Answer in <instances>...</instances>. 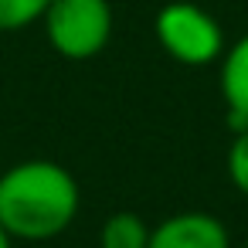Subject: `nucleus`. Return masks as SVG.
Returning <instances> with one entry per match:
<instances>
[{
    "label": "nucleus",
    "mask_w": 248,
    "mask_h": 248,
    "mask_svg": "<svg viewBox=\"0 0 248 248\" xmlns=\"http://www.w3.org/2000/svg\"><path fill=\"white\" fill-rule=\"evenodd\" d=\"M150 231L136 211H112L99 228V248H150Z\"/></svg>",
    "instance_id": "nucleus-6"
},
{
    "label": "nucleus",
    "mask_w": 248,
    "mask_h": 248,
    "mask_svg": "<svg viewBox=\"0 0 248 248\" xmlns=\"http://www.w3.org/2000/svg\"><path fill=\"white\" fill-rule=\"evenodd\" d=\"M217 65H221L217 82H221V99L228 106V126L241 133L248 126V34L231 41Z\"/></svg>",
    "instance_id": "nucleus-5"
},
{
    "label": "nucleus",
    "mask_w": 248,
    "mask_h": 248,
    "mask_svg": "<svg viewBox=\"0 0 248 248\" xmlns=\"http://www.w3.org/2000/svg\"><path fill=\"white\" fill-rule=\"evenodd\" d=\"M51 0H0V31L14 34L31 24H41Z\"/></svg>",
    "instance_id": "nucleus-7"
},
{
    "label": "nucleus",
    "mask_w": 248,
    "mask_h": 248,
    "mask_svg": "<svg viewBox=\"0 0 248 248\" xmlns=\"http://www.w3.org/2000/svg\"><path fill=\"white\" fill-rule=\"evenodd\" d=\"M0 248H14V238H11V231L0 224Z\"/></svg>",
    "instance_id": "nucleus-9"
},
{
    "label": "nucleus",
    "mask_w": 248,
    "mask_h": 248,
    "mask_svg": "<svg viewBox=\"0 0 248 248\" xmlns=\"http://www.w3.org/2000/svg\"><path fill=\"white\" fill-rule=\"evenodd\" d=\"M153 38L177 65H187V68L217 65L228 51L221 21L194 0L163 4L153 17Z\"/></svg>",
    "instance_id": "nucleus-2"
},
{
    "label": "nucleus",
    "mask_w": 248,
    "mask_h": 248,
    "mask_svg": "<svg viewBox=\"0 0 248 248\" xmlns=\"http://www.w3.org/2000/svg\"><path fill=\"white\" fill-rule=\"evenodd\" d=\"M228 180L234 184V190L241 197H248V126L241 133H234V140L228 146Z\"/></svg>",
    "instance_id": "nucleus-8"
},
{
    "label": "nucleus",
    "mask_w": 248,
    "mask_h": 248,
    "mask_svg": "<svg viewBox=\"0 0 248 248\" xmlns=\"http://www.w3.org/2000/svg\"><path fill=\"white\" fill-rule=\"evenodd\" d=\"M150 248H231V231L211 211H177L153 224Z\"/></svg>",
    "instance_id": "nucleus-4"
},
{
    "label": "nucleus",
    "mask_w": 248,
    "mask_h": 248,
    "mask_svg": "<svg viewBox=\"0 0 248 248\" xmlns=\"http://www.w3.org/2000/svg\"><path fill=\"white\" fill-rule=\"evenodd\" d=\"M82 211V187L58 160H21L0 173V224L14 241H51Z\"/></svg>",
    "instance_id": "nucleus-1"
},
{
    "label": "nucleus",
    "mask_w": 248,
    "mask_h": 248,
    "mask_svg": "<svg viewBox=\"0 0 248 248\" xmlns=\"http://www.w3.org/2000/svg\"><path fill=\"white\" fill-rule=\"evenodd\" d=\"M112 4L109 0H51L41 28L51 45L68 62H89L102 55L112 41Z\"/></svg>",
    "instance_id": "nucleus-3"
}]
</instances>
